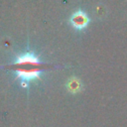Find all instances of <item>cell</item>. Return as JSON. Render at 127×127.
<instances>
[{"label":"cell","instance_id":"6da1fadb","mask_svg":"<svg viewBox=\"0 0 127 127\" xmlns=\"http://www.w3.org/2000/svg\"><path fill=\"white\" fill-rule=\"evenodd\" d=\"M13 70L22 81H30L40 78L43 71L39 58L31 52L18 56L13 64Z\"/></svg>","mask_w":127,"mask_h":127},{"label":"cell","instance_id":"7a4b0ae2","mask_svg":"<svg viewBox=\"0 0 127 127\" xmlns=\"http://www.w3.org/2000/svg\"><path fill=\"white\" fill-rule=\"evenodd\" d=\"M70 23H71V25L75 29L81 30V29H84L88 25L89 18H88V16L84 12H82V11L79 10V11L74 12L71 15V17H70Z\"/></svg>","mask_w":127,"mask_h":127},{"label":"cell","instance_id":"3957f363","mask_svg":"<svg viewBox=\"0 0 127 127\" xmlns=\"http://www.w3.org/2000/svg\"><path fill=\"white\" fill-rule=\"evenodd\" d=\"M65 86H66V89L70 93H77L82 89V82L79 78L72 76V77L67 79Z\"/></svg>","mask_w":127,"mask_h":127},{"label":"cell","instance_id":"277c9868","mask_svg":"<svg viewBox=\"0 0 127 127\" xmlns=\"http://www.w3.org/2000/svg\"><path fill=\"white\" fill-rule=\"evenodd\" d=\"M95 14H96V16L99 17V18L104 17L105 14H106V12H105V7H104L103 5L97 6V7L95 8Z\"/></svg>","mask_w":127,"mask_h":127}]
</instances>
